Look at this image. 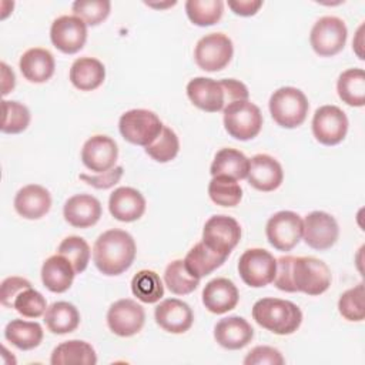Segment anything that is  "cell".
Returning a JSON list of instances; mask_svg holds the SVG:
<instances>
[{"mask_svg": "<svg viewBox=\"0 0 365 365\" xmlns=\"http://www.w3.org/2000/svg\"><path fill=\"white\" fill-rule=\"evenodd\" d=\"M215 341L225 349H241L247 346L254 338L251 324L242 317H227L220 319L214 327Z\"/></svg>", "mask_w": 365, "mask_h": 365, "instance_id": "21", "label": "cell"}, {"mask_svg": "<svg viewBox=\"0 0 365 365\" xmlns=\"http://www.w3.org/2000/svg\"><path fill=\"white\" fill-rule=\"evenodd\" d=\"M131 291L141 302L154 304L163 298L164 285L157 272L141 269L131 279Z\"/></svg>", "mask_w": 365, "mask_h": 365, "instance_id": "34", "label": "cell"}, {"mask_svg": "<svg viewBox=\"0 0 365 365\" xmlns=\"http://www.w3.org/2000/svg\"><path fill=\"white\" fill-rule=\"evenodd\" d=\"M1 108H3V121H1L3 133L19 134L29 127L30 111L24 104L19 101L4 100L1 104Z\"/></svg>", "mask_w": 365, "mask_h": 365, "instance_id": "41", "label": "cell"}, {"mask_svg": "<svg viewBox=\"0 0 365 365\" xmlns=\"http://www.w3.org/2000/svg\"><path fill=\"white\" fill-rule=\"evenodd\" d=\"M224 127L227 133L235 140H251L261 131V110L250 100L232 101L224 108Z\"/></svg>", "mask_w": 365, "mask_h": 365, "instance_id": "4", "label": "cell"}, {"mask_svg": "<svg viewBox=\"0 0 365 365\" xmlns=\"http://www.w3.org/2000/svg\"><path fill=\"white\" fill-rule=\"evenodd\" d=\"M0 66H1V78H3L1 80V94L6 96L14 88L16 77H14L13 70H10L6 63H1Z\"/></svg>", "mask_w": 365, "mask_h": 365, "instance_id": "50", "label": "cell"}, {"mask_svg": "<svg viewBox=\"0 0 365 365\" xmlns=\"http://www.w3.org/2000/svg\"><path fill=\"white\" fill-rule=\"evenodd\" d=\"M339 314L351 322H359L365 318V289L364 282L346 289L338 301Z\"/></svg>", "mask_w": 365, "mask_h": 365, "instance_id": "38", "label": "cell"}, {"mask_svg": "<svg viewBox=\"0 0 365 365\" xmlns=\"http://www.w3.org/2000/svg\"><path fill=\"white\" fill-rule=\"evenodd\" d=\"M234 46L224 33H210L201 37L194 48V60L204 71H220L228 66Z\"/></svg>", "mask_w": 365, "mask_h": 365, "instance_id": "7", "label": "cell"}, {"mask_svg": "<svg viewBox=\"0 0 365 365\" xmlns=\"http://www.w3.org/2000/svg\"><path fill=\"white\" fill-rule=\"evenodd\" d=\"M252 318L255 322L277 335L294 334L301 322L302 312L299 307L291 301L279 298H261L252 307Z\"/></svg>", "mask_w": 365, "mask_h": 365, "instance_id": "2", "label": "cell"}, {"mask_svg": "<svg viewBox=\"0 0 365 365\" xmlns=\"http://www.w3.org/2000/svg\"><path fill=\"white\" fill-rule=\"evenodd\" d=\"M100 201L90 194H76L64 202V220L76 228H88L98 222L101 217Z\"/></svg>", "mask_w": 365, "mask_h": 365, "instance_id": "20", "label": "cell"}, {"mask_svg": "<svg viewBox=\"0 0 365 365\" xmlns=\"http://www.w3.org/2000/svg\"><path fill=\"white\" fill-rule=\"evenodd\" d=\"M44 322L48 331L53 334H70L76 331L80 324V312L70 302H53L44 312Z\"/></svg>", "mask_w": 365, "mask_h": 365, "instance_id": "30", "label": "cell"}, {"mask_svg": "<svg viewBox=\"0 0 365 365\" xmlns=\"http://www.w3.org/2000/svg\"><path fill=\"white\" fill-rule=\"evenodd\" d=\"M104 78V64L94 57H80L71 64L70 81L76 88L81 91H91L98 88Z\"/></svg>", "mask_w": 365, "mask_h": 365, "instance_id": "27", "label": "cell"}, {"mask_svg": "<svg viewBox=\"0 0 365 365\" xmlns=\"http://www.w3.org/2000/svg\"><path fill=\"white\" fill-rule=\"evenodd\" d=\"M250 170V158L235 148H221L211 164L210 173L215 175H227L234 180L247 178Z\"/></svg>", "mask_w": 365, "mask_h": 365, "instance_id": "29", "label": "cell"}, {"mask_svg": "<svg viewBox=\"0 0 365 365\" xmlns=\"http://www.w3.org/2000/svg\"><path fill=\"white\" fill-rule=\"evenodd\" d=\"M180 141L170 127H163L158 137L145 147V153L157 163H168L177 157Z\"/></svg>", "mask_w": 365, "mask_h": 365, "instance_id": "39", "label": "cell"}, {"mask_svg": "<svg viewBox=\"0 0 365 365\" xmlns=\"http://www.w3.org/2000/svg\"><path fill=\"white\" fill-rule=\"evenodd\" d=\"M187 96L190 101L202 111L217 113L225 108V91L221 80L208 77H195L187 84Z\"/></svg>", "mask_w": 365, "mask_h": 365, "instance_id": "17", "label": "cell"}, {"mask_svg": "<svg viewBox=\"0 0 365 365\" xmlns=\"http://www.w3.org/2000/svg\"><path fill=\"white\" fill-rule=\"evenodd\" d=\"M148 7H154V9H164V7H170L174 6L175 1H167V3H145Z\"/></svg>", "mask_w": 365, "mask_h": 365, "instance_id": "52", "label": "cell"}, {"mask_svg": "<svg viewBox=\"0 0 365 365\" xmlns=\"http://www.w3.org/2000/svg\"><path fill=\"white\" fill-rule=\"evenodd\" d=\"M155 322L170 334H184L194 322V314L190 305L177 298H168L160 302L154 311Z\"/></svg>", "mask_w": 365, "mask_h": 365, "instance_id": "18", "label": "cell"}, {"mask_svg": "<svg viewBox=\"0 0 365 365\" xmlns=\"http://www.w3.org/2000/svg\"><path fill=\"white\" fill-rule=\"evenodd\" d=\"M224 1L221 0H187L185 13L190 21L200 27L212 26L222 17Z\"/></svg>", "mask_w": 365, "mask_h": 365, "instance_id": "35", "label": "cell"}, {"mask_svg": "<svg viewBox=\"0 0 365 365\" xmlns=\"http://www.w3.org/2000/svg\"><path fill=\"white\" fill-rule=\"evenodd\" d=\"M108 210L115 220L133 222L145 212V198L133 187H118L108 198Z\"/></svg>", "mask_w": 365, "mask_h": 365, "instance_id": "22", "label": "cell"}, {"mask_svg": "<svg viewBox=\"0 0 365 365\" xmlns=\"http://www.w3.org/2000/svg\"><path fill=\"white\" fill-rule=\"evenodd\" d=\"M76 271L71 262L61 254L48 257L41 267V281L51 292H66L74 279Z\"/></svg>", "mask_w": 365, "mask_h": 365, "instance_id": "26", "label": "cell"}, {"mask_svg": "<svg viewBox=\"0 0 365 365\" xmlns=\"http://www.w3.org/2000/svg\"><path fill=\"white\" fill-rule=\"evenodd\" d=\"M292 255H284L277 258V268H275V277H274V285L285 292H297L294 282H292Z\"/></svg>", "mask_w": 365, "mask_h": 365, "instance_id": "45", "label": "cell"}, {"mask_svg": "<svg viewBox=\"0 0 365 365\" xmlns=\"http://www.w3.org/2000/svg\"><path fill=\"white\" fill-rule=\"evenodd\" d=\"M248 184L255 190L268 192L277 190L282 180L284 171L281 164L268 154H257L250 160V170L247 174Z\"/></svg>", "mask_w": 365, "mask_h": 365, "instance_id": "19", "label": "cell"}, {"mask_svg": "<svg viewBox=\"0 0 365 365\" xmlns=\"http://www.w3.org/2000/svg\"><path fill=\"white\" fill-rule=\"evenodd\" d=\"M57 254L64 255L71 262L76 274H81L88 265L91 252L84 238L77 235H70L60 242L57 248Z\"/></svg>", "mask_w": 365, "mask_h": 365, "instance_id": "40", "label": "cell"}, {"mask_svg": "<svg viewBox=\"0 0 365 365\" xmlns=\"http://www.w3.org/2000/svg\"><path fill=\"white\" fill-rule=\"evenodd\" d=\"M277 258L262 248H250L238 259V274L241 279L252 288H261L274 281Z\"/></svg>", "mask_w": 365, "mask_h": 365, "instance_id": "8", "label": "cell"}, {"mask_svg": "<svg viewBox=\"0 0 365 365\" xmlns=\"http://www.w3.org/2000/svg\"><path fill=\"white\" fill-rule=\"evenodd\" d=\"M31 287L30 281L21 277H7L1 282V291H0V299L1 304L7 308H13L14 298L24 289Z\"/></svg>", "mask_w": 365, "mask_h": 365, "instance_id": "47", "label": "cell"}, {"mask_svg": "<svg viewBox=\"0 0 365 365\" xmlns=\"http://www.w3.org/2000/svg\"><path fill=\"white\" fill-rule=\"evenodd\" d=\"M19 67L23 77L30 83H44L54 74L56 61L48 50L33 47L23 53Z\"/></svg>", "mask_w": 365, "mask_h": 365, "instance_id": "25", "label": "cell"}, {"mask_svg": "<svg viewBox=\"0 0 365 365\" xmlns=\"http://www.w3.org/2000/svg\"><path fill=\"white\" fill-rule=\"evenodd\" d=\"M285 362L282 354L268 345H258L252 348L244 358V365H282Z\"/></svg>", "mask_w": 365, "mask_h": 365, "instance_id": "44", "label": "cell"}, {"mask_svg": "<svg viewBox=\"0 0 365 365\" xmlns=\"http://www.w3.org/2000/svg\"><path fill=\"white\" fill-rule=\"evenodd\" d=\"M241 240L238 221L228 215H212L202 228V242L214 252L228 257Z\"/></svg>", "mask_w": 365, "mask_h": 365, "instance_id": "10", "label": "cell"}, {"mask_svg": "<svg viewBox=\"0 0 365 365\" xmlns=\"http://www.w3.org/2000/svg\"><path fill=\"white\" fill-rule=\"evenodd\" d=\"M304 221L294 211H278L269 217L265 234L268 242L278 251H291L302 238Z\"/></svg>", "mask_w": 365, "mask_h": 365, "instance_id": "11", "label": "cell"}, {"mask_svg": "<svg viewBox=\"0 0 365 365\" xmlns=\"http://www.w3.org/2000/svg\"><path fill=\"white\" fill-rule=\"evenodd\" d=\"M167 288L175 295L191 294L200 284V278L190 274L184 265V259L171 261L164 272Z\"/></svg>", "mask_w": 365, "mask_h": 365, "instance_id": "37", "label": "cell"}, {"mask_svg": "<svg viewBox=\"0 0 365 365\" xmlns=\"http://www.w3.org/2000/svg\"><path fill=\"white\" fill-rule=\"evenodd\" d=\"M13 308L26 318H38L47 309L46 298L34 288H24L13 302Z\"/></svg>", "mask_w": 365, "mask_h": 365, "instance_id": "43", "label": "cell"}, {"mask_svg": "<svg viewBox=\"0 0 365 365\" xmlns=\"http://www.w3.org/2000/svg\"><path fill=\"white\" fill-rule=\"evenodd\" d=\"M137 247L134 238L124 230L113 228L98 235L93 247V261L97 269L108 277L120 275L134 262Z\"/></svg>", "mask_w": 365, "mask_h": 365, "instance_id": "1", "label": "cell"}, {"mask_svg": "<svg viewBox=\"0 0 365 365\" xmlns=\"http://www.w3.org/2000/svg\"><path fill=\"white\" fill-rule=\"evenodd\" d=\"M51 365H96L97 355L94 348L80 339H71L57 345L50 358Z\"/></svg>", "mask_w": 365, "mask_h": 365, "instance_id": "28", "label": "cell"}, {"mask_svg": "<svg viewBox=\"0 0 365 365\" xmlns=\"http://www.w3.org/2000/svg\"><path fill=\"white\" fill-rule=\"evenodd\" d=\"M51 207L50 192L38 184H29L20 188L14 197V210L26 220L44 217Z\"/></svg>", "mask_w": 365, "mask_h": 365, "instance_id": "24", "label": "cell"}, {"mask_svg": "<svg viewBox=\"0 0 365 365\" xmlns=\"http://www.w3.org/2000/svg\"><path fill=\"white\" fill-rule=\"evenodd\" d=\"M262 6L261 0H230L228 7L238 16L250 17L254 16Z\"/></svg>", "mask_w": 365, "mask_h": 365, "instance_id": "49", "label": "cell"}, {"mask_svg": "<svg viewBox=\"0 0 365 365\" xmlns=\"http://www.w3.org/2000/svg\"><path fill=\"white\" fill-rule=\"evenodd\" d=\"M227 257L211 251L202 241L197 242L185 255L184 265L190 274L197 278L210 275L214 269L220 268L225 262Z\"/></svg>", "mask_w": 365, "mask_h": 365, "instance_id": "32", "label": "cell"}, {"mask_svg": "<svg viewBox=\"0 0 365 365\" xmlns=\"http://www.w3.org/2000/svg\"><path fill=\"white\" fill-rule=\"evenodd\" d=\"M302 221V237L308 247L322 251L331 248L336 242L339 237V227L331 214L325 211H312Z\"/></svg>", "mask_w": 365, "mask_h": 365, "instance_id": "15", "label": "cell"}, {"mask_svg": "<svg viewBox=\"0 0 365 365\" xmlns=\"http://www.w3.org/2000/svg\"><path fill=\"white\" fill-rule=\"evenodd\" d=\"M224 91H225V100L227 106L232 101H240V100H248V88L244 83L235 80V78H224L221 80ZM225 106V107H227Z\"/></svg>", "mask_w": 365, "mask_h": 365, "instance_id": "48", "label": "cell"}, {"mask_svg": "<svg viewBox=\"0 0 365 365\" xmlns=\"http://www.w3.org/2000/svg\"><path fill=\"white\" fill-rule=\"evenodd\" d=\"M208 195L217 205L235 207L242 198V188L234 178L215 175L208 184Z\"/></svg>", "mask_w": 365, "mask_h": 365, "instance_id": "36", "label": "cell"}, {"mask_svg": "<svg viewBox=\"0 0 365 365\" xmlns=\"http://www.w3.org/2000/svg\"><path fill=\"white\" fill-rule=\"evenodd\" d=\"M145 321L144 308L130 298L111 304L107 312V325L118 336H133L141 331Z\"/></svg>", "mask_w": 365, "mask_h": 365, "instance_id": "12", "label": "cell"}, {"mask_svg": "<svg viewBox=\"0 0 365 365\" xmlns=\"http://www.w3.org/2000/svg\"><path fill=\"white\" fill-rule=\"evenodd\" d=\"M348 131V117L336 106L317 108L312 118V133L317 141L324 145L339 144Z\"/></svg>", "mask_w": 365, "mask_h": 365, "instance_id": "13", "label": "cell"}, {"mask_svg": "<svg viewBox=\"0 0 365 365\" xmlns=\"http://www.w3.org/2000/svg\"><path fill=\"white\" fill-rule=\"evenodd\" d=\"M240 292L228 278H214L202 289V304L212 314H225L238 304Z\"/></svg>", "mask_w": 365, "mask_h": 365, "instance_id": "23", "label": "cell"}, {"mask_svg": "<svg viewBox=\"0 0 365 365\" xmlns=\"http://www.w3.org/2000/svg\"><path fill=\"white\" fill-rule=\"evenodd\" d=\"M339 98L351 107L365 104V71L362 68H348L341 73L336 83Z\"/></svg>", "mask_w": 365, "mask_h": 365, "instance_id": "33", "label": "cell"}, {"mask_svg": "<svg viewBox=\"0 0 365 365\" xmlns=\"http://www.w3.org/2000/svg\"><path fill=\"white\" fill-rule=\"evenodd\" d=\"M118 148L115 141L103 134L90 137L81 148V161L93 173H106L115 167Z\"/></svg>", "mask_w": 365, "mask_h": 365, "instance_id": "16", "label": "cell"}, {"mask_svg": "<svg viewBox=\"0 0 365 365\" xmlns=\"http://www.w3.org/2000/svg\"><path fill=\"white\" fill-rule=\"evenodd\" d=\"M71 9L74 16L81 19L87 26H97L108 17L111 3L108 0H77Z\"/></svg>", "mask_w": 365, "mask_h": 365, "instance_id": "42", "label": "cell"}, {"mask_svg": "<svg viewBox=\"0 0 365 365\" xmlns=\"http://www.w3.org/2000/svg\"><path fill=\"white\" fill-rule=\"evenodd\" d=\"M50 40L61 53L74 54L86 44L87 24L76 16H60L51 23Z\"/></svg>", "mask_w": 365, "mask_h": 365, "instance_id": "14", "label": "cell"}, {"mask_svg": "<svg viewBox=\"0 0 365 365\" xmlns=\"http://www.w3.org/2000/svg\"><path fill=\"white\" fill-rule=\"evenodd\" d=\"M362 31H364V24L358 29L356 37H355V40L352 41L354 50H355L356 56H358L361 60H364V51H362V47H364V43H362Z\"/></svg>", "mask_w": 365, "mask_h": 365, "instance_id": "51", "label": "cell"}, {"mask_svg": "<svg viewBox=\"0 0 365 365\" xmlns=\"http://www.w3.org/2000/svg\"><path fill=\"white\" fill-rule=\"evenodd\" d=\"M158 115L150 110L134 108L125 111L118 121V130L123 138L131 144L147 147L163 130Z\"/></svg>", "mask_w": 365, "mask_h": 365, "instance_id": "6", "label": "cell"}, {"mask_svg": "<svg viewBox=\"0 0 365 365\" xmlns=\"http://www.w3.org/2000/svg\"><path fill=\"white\" fill-rule=\"evenodd\" d=\"M268 106L274 121L284 128L301 125L309 110L307 96L295 87H281L275 90L269 97Z\"/></svg>", "mask_w": 365, "mask_h": 365, "instance_id": "3", "label": "cell"}, {"mask_svg": "<svg viewBox=\"0 0 365 365\" xmlns=\"http://www.w3.org/2000/svg\"><path fill=\"white\" fill-rule=\"evenodd\" d=\"M348 30L345 23L335 16H324L311 29L309 43L312 50L322 57L338 54L346 43Z\"/></svg>", "mask_w": 365, "mask_h": 365, "instance_id": "9", "label": "cell"}, {"mask_svg": "<svg viewBox=\"0 0 365 365\" xmlns=\"http://www.w3.org/2000/svg\"><path fill=\"white\" fill-rule=\"evenodd\" d=\"M123 173H124V168L121 165H115L113 167L111 170L106 171V173H100L97 175H88V174H80L78 177L87 182L88 185L97 188V190H107V188H111L114 187L120 178L123 177Z\"/></svg>", "mask_w": 365, "mask_h": 365, "instance_id": "46", "label": "cell"}, {"mask_svg": "<svg viewBox=\"0 0 365 365\" xmlns=\"http://www.w3.org/2000/svg\"><path fill=\"white\" fill-rule=\"evenodd\" d=\"M4 338L19 349L30 351L43 341V328L38 322L13 319L4 328Z\"/></svg>", "mask_w": 365, "mask_h": 365, "instance_id": "31", "label": "cell"}, {"mask_svg": "<svg viewBox=\"0 0 365 365\" xmlns=\"http://www.w3.org/2000/svg\"><path fill=\"white\" fill-rule=\"evenodd\" d=\"M292 282L297 292L307 295H321L331 285V269L315 257H294Z\"/></svg>", "mask_w": 365, "mask_h": 365, "instance_id": "5", "label": "cell"}]
</instances>
